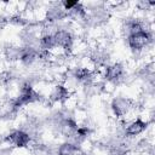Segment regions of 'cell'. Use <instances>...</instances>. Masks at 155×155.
<instances>
[{
    "instance_id": "obj_1",
    "label": "cell",
    "mask_w": 155,
    "mask_h": 155,
    "mask_svg": "<svg viewBox=\"0 0 155 155\" xmlns=\"http://www.w3.org/2000/svg\"><path fill=\"white\" fill-rule=\"evenodd\" d=\"M149 40H150V36L144 30L138 31V33H134V34H131L128 36V44H130L131 48H133V50H140V48H143L149 42Z\"/></svg>"
},
{
    "instance_id": "obj_2",
    "label": "cell",
    "mask_w": 155,
    "mask_h": 155,
    "mask_svg": "<svg viewBox=\"0 0 155 155\" xmlns=\"http://www.w3.org/2000/svg\"><path fill=\"white\" fill-rule=\"evenodd\" d=\"M7 140L16 147H25L29 143L30 137L28 133H25L23 131H15L7 137Z\"/></svg>"
},
{
    "instance_id": "obj_3",
    "label": "cell",
    "mask_w": 155,
    "mask_h": 155,
    "mask_svg": "<svg viewBox=\"0 0 155 155\" xmlns=\"http://www.w3.org/2000/svg\"><path fill=\"white\" fill-rule=\"evenodd\" d=\"M113 109H114V111L117 116H122L128 111L130 102L127 99H124V98H117L113 103Z\"/></svg>"
},
{
    "instance_id": "obj_4",
    "label": "cell",
    "mask_w": 155,
    "mask_h": 155,
    "mask_svg": "<svg viewBox=\"0 0 155 155\" xmlns=\"http://www.w3.org/2000/svg\"><path fill=\"white\" fill-rule=\"evenodd\" d=\"M145 127H147L145 122H143L142 120H136V121H133V122L130 124V126L126 130V134H128V136H136V134L143 132L145 130Z\"/></svg>"
}]
</instances>
